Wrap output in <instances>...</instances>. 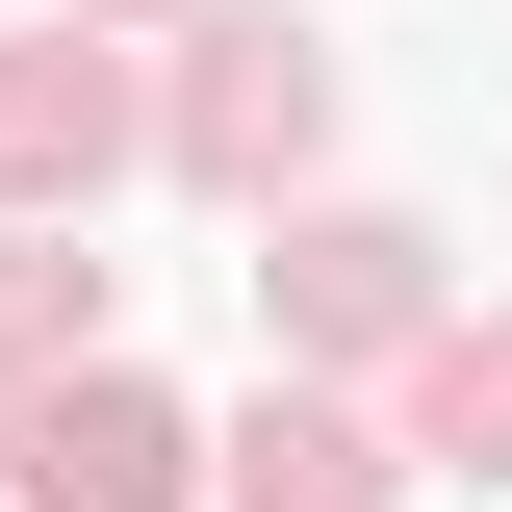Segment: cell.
Returning <instances> with one entry per match:
<instances>
[{"mask_svg": "<svg viewBox=\"0 0 512 512\" xmlns=\"http://www.w3.org/2000/svg\"><path fill=\"white\" fill-rule=\"evenodd\" d=\"M26 512H180V410L128 359H77L52 410H26Z\"/></svg>", "mask_w": 512, "mask_h": 512, "instance_id": "6da1fadb", "label": "cell"}, {"mask_svg": "<svg viewBox=\"0 0 512 512\" xmlns=\"http://www.w3.org/2000/svg\"><path fill=\"white\" fill-rule=\"evenodd\" d=\"M308 128H333V52H308V26H205V77H180V154H205V180H282Z\"/></svg>", "mask_w": 512, "mask_h": 512, "instance_id": "7a4b0ae2", "label": "cell"}, {"mask_svg": "<svg viewBox=\"0 0 512 512\" xmlns=\"http://www.w3.org/2000/svg\"><path fill=\"white\" fill-rule=\"evenodd\" d=\"M103 154H128V77H103V52H26V77H0V205L103 180Z\"/></svg>", "mask_w": 512, "mask_h": 512, "instance_id": "3957f363", "label": "cell"}, {"mask_svg": "<svg viewBox=\"0 0 512 512\" xmlns=\"http://www.w3.org/2000/svg\"><path fill=\"white\" fill-rule=\"evenodd\" d=\"M384 487H410V461H384L359 410H256L231 436V512H384Z\"/></svg>", "mask_w": 512, "mask_h": 512, "instance_id": "277c9868", "label": "cell"}, {"mask_svg": "<svg viewBox=\"0 0 512 512\" xmlns=\"http://www.w3.org/2000/svg\"><path fill=\"white\" fill-rule=\"evenodd\" d=\"M282 308L308 333H410V231H282Z\"/></svg>", "mask_w": 512, "mask_h": 512, "instance_id": "5b68a950", "label": "cell"}, {"mask_svg": "<svg viewBox=\"0 0 512 512\" xmlns=\"http://www.w3.org/2000/svg\"><path fill=\"white\" fill-rule=\"evenodd\" d=\"M410 410H436V461H487V487H512V333H436Z\"/></svg>", "mask_w": 512, "mask_h": 512, "instance_id": "8992f818", "label": "cell"}]
</instances>
